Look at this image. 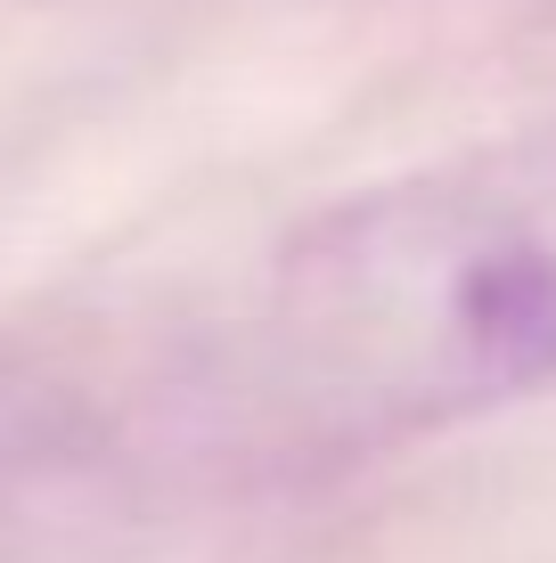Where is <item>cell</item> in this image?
<instances>
[{"instance_id":"6da1fadb","label":"cell","mask_w":556,"mask_h":563,"mask_svg":"<svg viewBox=\"0 0 556 563\" xmlns=\"http://www.w3.org/2000/svg\"><path fill=\"white\" fill-rule=\"evenodd\" d=\"M556 384V123L328 205L271 262L238 393L303 450H385Z\"/></svg>"}]
</instances>
